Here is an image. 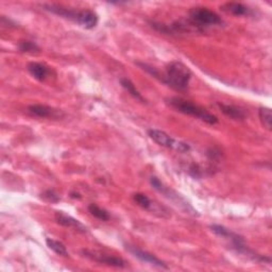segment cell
<instances>
[{"label":"cell","instance_id":"obj_1","mask_svg":"<svg viewBox=\"0 0 272 272\" xmlns=\"http://www.w3.org/2000/svg\"><path fill=\"white\" fill-rule=\"evenodd\" d=\"M159 79L178 92H185L192 79V71L183 63L175 61L169 63L166 66L165 75H160Z\"/></svg>","mask_w":272,"mask_h":272},{"label":"cell","instance_id":"obj_2","mask_svg":"<svg viewBox=\"0 0 272 272\" xmlns=\"http://www.w3.org/2000/svg\"><path fill=\"white\" fill-rule=\"evenodd\" d=\"M168 103L176 108V110L180 113H183L185 115L193 116L195 118L200 119L208 124H216L218 123V118L210 112H207L205 108L199 106L193 102H190L188 100H185L183 98L180 97H174L168 99Z\"/></svg>","mask_w":272,"mask_h":272},{"label":"cell","instance_id":"obj_3","mask_svg":"<svg viewBox=\"0 0 272 272\" xmlns=\"http://www.w3.org/2000/svg\"><path fill=\"white\" fill-rule=\"evenodd\" d=\"M189 21L201 32L206 27L223 25L222 18L207 8L196 7L189 11Z\"/></svg>","mask_w":272,"mask_h":272},{"label":"cell","instance_id":"obj_4","mask_svg":"<svg viewBox=\"0 0 272 272\" xmlns=\"http://www.w3.org/2000/svg\"><path fill=\"white\" fill-rule=\"evenodd\" d=\"M148 135L150 136V139L153 142L159 144L160 146L174 149L178 152H182V153L190 151V146L188 144L174 140L170 135H168L164 131H161L158 129H150L148 130Z\"/></svg>","mask_w":272,"mask_h":272},{"label":"cell","instance_id":"obj_5","mask_svg":"<svg viewBox=\"0 0 272 272\" xmlns=\"http://www.w3.org/2000/svg\"><path fill=\"white\" fill-rule=\"evenodd\" d=\"M83 254L87 258L97 261L99 262V264H104V265L116 267V268H124L126 266V261L123 260L121 257L105 255V254H98V253L96 252H90L87 250L83 251Z\"/></svg>","mask_w":272,"mask_h":272},{"label":"cell","instance_id":"obj_6","mask_svg":"<svg viewBox=\"0 0 272 272\" xmlns=\"http://www.w3.org/2000/svg\"><path fill=\"white\" fill-rule=\"evenodd\" d=\"M125 249L128 250L132 255H134L136 258H139L140 260L147 262V264H150L152 266H156L159 268H163V269H168L167 265L165 264L164 261L161 260L159 257H157L156 255L151 254V253L144 251L140 248H136L133 246H125Z\"/></svg>","mask_w":272,"mask_h":272},{"label":"cell","instance_id":"obj_7","mask_svg":"<svg viewBox=\"0 0 272 272\" xmlns=\"http://www.w3.org/2000/svg\"><path fill=\"white\" fill-rule=\"evenodd\" d=\"M54 219H56L57 223H59L62 226H65V228L72 229L80 233L87 232V226L85 224L63 212H57L56 215H54Z\"/></svg>","mask_w":272,"mask_h":272},{"label":"cell","instance_id":"obj_8","mask_svg":"<svg viewBox=\"0 0 272 272\" xmlns=\"http://www.w3.org/2000/svg\"><path fill=\"white\" fill-rule=\"evenodd\" d=\"M28 112L36 117L41 118H57L60 115L58 110H54L53 107L44 105V104H33L28 107Z\"/></svg>","mask_w":272,"mask_h":272},{"label":"cell","instance_id":"obj_9","mask_svg":"<svg viewBox=\"0 0 272 272\" xmlns=\"http://www.w3.org/2000/svg\"><path fill=\"white\" fill-rule=\"evenodd\" d=\"M99 17L96 12L92 10H81L79 11L77 23L84 27L85 29H94L98 25Z\"/></svg>","mask_w":272,"mask_h":272},{"label":"cell","instance_id":"obj_10","mask_svg":"<svg viewBox=\"0 0 272 272\" xmlns=\"http://www.w3.org/2000/svg\"><path fill=\"white\" fill-rule=\"evenodd\" d=\"M218 107L220 108V111L225 115L230 117L232 119L235 120H242L246 118V112L242 110L241 107L236 106V105H232V104H224V103H217Z\"/></svg>","mask_w":272,"mask_h":272},{"label":"cell","instance_id":"obj_11","mask_svg":"<svg viewBox=\"0 0 272 272\" xmlns=\"http://www.w3.org/2000/svg\"><path fill=\"white\" fill-rule=\"evenodd\" d=\"M28 71L30 75L38 81H45L49 75V69L46 65L42 64V63L32 62L28 65Z\"/></svg>","mask_w":272,"mask_h":272},{"label":"cell","instance_id":"obj_12","mask_svg":"<svg viewBox=\"0 0 272 272\" xmlns=\"http://www.w3.org/2000/svg\"><path fill=\"white\" fill-rule=\"evenodd\" d=\"M222 9L223 11L231 13L235 16H244L250 13V9L240 3H228L222 7Z\"/></svg>","mask_w":272,"mask_h":272},{"label":"cell","instance_id":"obj_13","mask_svg":"<svg viewBox=\"0 0 272 272\" xmlns=\"http://www.w3.org/2000/svg\"><path fill=\"white\" fill-rule=\"evenodd\" d=\"M120 84L121 86L128 92L133 98H135L136 100H140L141 102H146L145 98L142 96V94L139 92V89L135 87V85L132 83V81L128 78H123L120 80Z\"/></svg>","mask_w":272,"mask_h":272},{"label":"cell","instance_id":"obj_14","mask_svg":"<svg viewBox=\"0 0 272 272\" xmlns=\"http://www.w3.org/2000/svg\"><path fill=\"white\" fill-rule=\"evenodd\" d=\"M46 243H47L48 248L50 250H52L54 253H57L58 255L64 256V257H67L69 255L66 247L61 241L52 239V238H46Z\"/></svg>","mask_w":272,"mask_h":272},{"label":"cell","instance_id":"obj_15","mask_svg":"<svg viewBox=\"0 0 272 272\" xmlns=\"http://www.w3.org/2000/svg\"><path fill=\"white\" fill-rule=\"evenodd\" d=\"M258 115H259V119L261 121V124L264 125V128H266L268 131H271V128H272V114H271L270 108L267 107V106L259 107Z\"/></svg>","mask_w":272,"mask_h":272},{"label":"cell","instance_id":"obj_16","mask_svg":"<svg viewBox=\"0 0 272 272\" xmlns=\"http://www.w3.org/2000/svg\"><path fill=\"white\" fill-rule=\"evenodd\" d=\"M88 212L92 214L94 217H96L97 219L102 220V221H107L110 220V214L107 213V211H105L104 208L98 206L97 204H89L88 205Z\"/></svg>","mask_w":272,"mask_h":272},{"label":"cell","instance_id":"obj_17","mask_svg":"<svg viewBox=\"0 0 272 272\" xmlns=\"http://www.w3.org/2000/svg\"><path fill=\"white\" fill-rule=\"evenodd\" d=\"M133 199L136 203H138L140 206H142L143 208H145V210H149L152 205L151 200L148 198V196H146L145 194H141V193L135 194L133 196Z\"/></svg>","mask_w":272,"mask_h":272},{"label":"cell","instance_id":"obj_18","mask_svg":"<svg viewBox=\"0 0 272 272\" xmlns=\"http://www.w3.org/2000/svg\"><path fill=\"white\" fill-rule=\"evenodd\" d=\"M18 48H20V50L22 52L33 53V52H39L40 51V48H39L38 45H36L33 42H30V41L20 42V44H18Z\"/></svg>","mask_w":272,"mask_h":272},{"label":"cell","instance_id":"obj_19","mask_svg":"<svg viewBox=\"0 0 272 272\" xmlns=\"http://www.w3.org/2000/svg\"><path fill=\"white\" fill-rule=\"evenodd\" d=\"M42 198L44 199V200H46V201L51 202V203H56V202H58L60 200L58 194L54 192V190H51V189L46 190V192H45L42 195Z\"/></svg>","mask_w":272,"mask_h":272}]
</instances>
